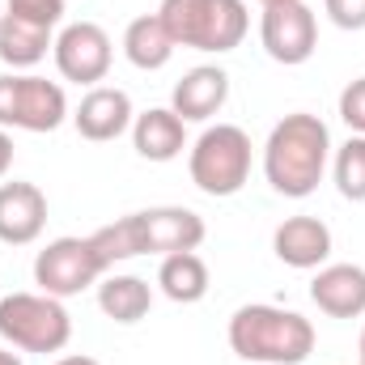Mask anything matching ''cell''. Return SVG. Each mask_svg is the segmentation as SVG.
<instances>
[{"label":"cell","instance_id":"cell-9","mask_svg":"<svg viewBox=\"0 0 365 365\" xmlns=\"http://www.w3.org/2000/svg\"><path fill=\"white\" fill-rule=\"evenodd\" d=\"M51 56H56V68H60L64 81L90 86L93 90L98 81H106L110 60H115V47H110V34L98 21H73V26H64L56 34Z\"/></svg>","mask_w":365,"mask_h":365},{"label":"cell","instance_id":"cell-27","mask_svg":"<svg viewBox=\"0 0 365 365\" xmlns=\"http://www.w3.org/2000/svg\"><path fill=\"white\" fill-rule=\"evenodd\" d=\"M56 365H102V361H93V357H81V353H77V357H60Z\"/></svg>","mask_w":365,"mask_h":365},{"label":"cell","instance_id":"cell-15","mask_svg":"<svg viewBox=\"0 0 365 365\" xmlns=\"http://www.w3.org/2000/svg\"><path fill=\"white\" fill-rule=\"evenodd\" d=\"M225 98H230V73L217 64H200V68L182 73V81L170 93V110L182 123H204L225 106Z\"/></svg>","mask_w":365,"mask_h":365},{"label":"cell","instance_id":"cell-11","mask_svg":"<svg viewBox=\"0 0 365 365\" xmlns=\"http://www.w3.org/2000/svg\"><path fill=\"white\" fill-rule=\"evenodd\" d=\"M47 230V195L34 182H0V242L30 247Z\"/></svg>","mask_w":365,"mask_h":365},{"label":"cell","instance_id":"cell-14","mask_svg":"<svg viewBox=\"0 0 365 365\" xmlns=\"http://www.w3.org/2000/svg\"><path fill=\"white\" fill-rule=\"evenodd\" d=\"M272 251H276L280 264H289V268H297V272L323 268L327 255H331V230H327L319 217H289V221L276 225Z\"/></svg>","mask_w":365,"mask_h":365},{"label":"cell","instance_id":"cell-26","mask_svg":"<svg viewBox=\"0 0 365 365\" xmlns=\"http://www.w3.org/2000/svg\"><path fill=\"white\" fill-rule=\"evenodd\" d=\"M9 170H13V136L0 128V179H4Z\"/></svg>","mask_w":365,"mask_h":365},{"label":"cell","instance_id":"cell-13","mask_svg":"<svg viewBox=\"0 0 365 365\" xmlns=\"http://www.w3.org/2000/svg\"><path fill=\"white\" fill-rule=\"evenodd\" d=\"M310 302L327 319H361L365 314V268L357 264H323L310 280Z\"/></svg>","mask_w":365,"mask_h":365},{"label":"cell","instance_id":"cell-21","mask_svg":"<svg viewBox=\"0 0 365 365\" xmlns=\"http://www.w3.org/2000/svg\"><path fill=\"white\" fill-rule=\"evenodd\" d=\"M90 242H93V251H98V259H102V268H106V272H110L115 264H123V259H136V255H145V247H140V221H136V212H128V217H119V221H110V225L93 230Z\"/></svg>","mask_w":365,"mask_h":365},{"label":"cell","instance_id":"cell-23","mask_svg":"<svg viewBox=\"0 0 365 365\" xmlns=\"http://www.w3.org/2000/svg\"><path fill=\"white\" fill-rule=\"evenodd\" d=\"M64 4L68 0H9V13L21 17V21H34L43 30H56L60 17H64Z\"/></svg>","mask_w":365,"mask_h":365},{"label":"cell","instance_id":"cell-30","mask_svg":"<svg viewBox=\"0 0 365 365\" xmlns=\"http://www.w3.org/2000/svg\"><path fill=\"white\" fill-rule=\"evenodd\" d=\"M259 4H276V0H259Z\"/></svg>","mask_w":365,"mask_h":365},{"label":"cell","instance_id":"cell-28","mask_svg":"<svg viewBox=\"0 0 365 365\" xmlns=\"http://www.w3.org/2000/svg\"><path fill=\"white\" fill-rule=\"evenodd\" d=\"M0 365H21V357H17V353H9V349H0Z\"/></svg>","mask_w":365,"mask_h":365},{"label":"cell","instance_id":"cell-8","mask_svg":"<svg viewBox=\"0 0 365 365\" xmlns=\"http://www.w3.org/2000/svg\"><path fill=\"white\" fill-rule=\"evenodd\" d=\"M259 38H264V51L272 56L276 64H284V68L306 64V60L314 56V47H319L314 9H310L306 0H276V4H264Z\"/></svg>","mask_w":365,"mask_h":365},{"label":"cell","instance_id":"cell-20","mask_svg":"<svg viewBox=\"0 0 365 365\" xmlns=\"http://www.w3.org/2000/svg\"><path fill=\"white\" fill-rule=\"evenodd\" d=\"M158 284L170 302L191 306L208 293V264L195 255V251H179V255H166L162 268H158Z\"/></svg>","mask_w":365,"mask_h":365},{"label":"cell","instance_id":"cell-17","mask_svg":"<svg viewBox=\"0 0 365 365\" xmlns=\"http://www.w3.org/2000/svg\"><path fill=\"white\" fill-rule=\"evenodd\" d=\"M123 56H128V64L140 68V73H158V68L170 64L175 38L166 34V26H162L158 13H145V17L128 21V30H123Z\"/></svg>","mask_w":365,"mask_h":365},{"label":"cell","instance_id":"cell-25","mask_svg":"<svg viewBox=\"0 0 365 365\" xmlns=\"http://www.w3.org/2000/svg\"><path fill=\"white\" fill-rule=\"evenodd\" d=\"M323 9L340 30H365V0H323Z\"/></svg>","mask_w":365,"mask_h":365},{"label":"cell","instance_id":"cell-2","mask_svg":"<svg viewBox=\"0 0 365 365\" xmlns=\"http://www.w3.org/2000/svg\"><path fill=\"white\" fill-rule=\"evenodd\" d=\"M230 349L242 361L259 365H302L314 353V323L297 310L251 302L230 319Z\"/></svg>","mask_w":365,"mask_h":365},{"label":"cell","instance_id":"cell-31","mask_svg":"<svg viewBox=\"0 0 365 365\" xmlns=\"http://www.w3.org/2000/svg\"><path fill=\"white\" fill-rule=\"evenodd\" d=\"M0 17H4V13H0Z\"/></svg>","mask_w":365,"mask_h":365},{"label":"cell","instance_id":"cell-22","mask_svg":"<svg viewBox=\"0 0 365 365\" xmlns=\"http://www.w3.org/2000/svg\"><path fill=\"white\" fill-rule=\"evenodd\" d=\"M331 175H336V191L353 204L365 200V136H349L336 158H331Z\"/></svg>","mask_w":365,"mask_h":365},{"label":"cell","instance_id":"cell-7","mask_svg":"<svg viewBox=\"0 0 365 365\" xmlns=\"http://www.w3.org/2000/svg\"><path fill=\"white\" fill-rule=\"evenodd\" d=\"M106 276L98 251H93L90 238H56L47 242L38 255H34V284L38 293H51V297H77L81 289H90Z\"/></svg>","mask_w":365,"mask_h":365},{"label":"cell","instance_id":"cell-1","mask_svg":"<svg viewBox=\"0 0 365 365\" xmlns=\"http://www.w3.org/2000/svg\"><path fill=\"white\" fill-rule=\"evenodd\" d=\"M331 162V132L319 115L293 110L268 132L264 145V175L276 195L284 200H306Z\"/></svg>","mask_w":365,"mask_h":365},{"label":"cell","instance_id":"cell-4","mask_svg":"<svg viewBox=\"0 0 365 365\" xmlns=\"http://www.w3.org/2000/svg\"><path fill=\"white\" fill-rule=\"evenodd\" d=\"M0 340L21 353H60L73 340V314L51 293H9L0 297Z\"/></svg>","mask_w":365,"mask_h":365},{"label":"cell","instance_id":"cell-24","mask_svg":"<svg viewBox=\"0 0 365 365\" xmlns=\"http://www.w3.org/2000/svg\"><path fill=\"white\" fill-rule=\"evenodd\" d=\"M340 119L349 123L353 136H365V77L344 86V93H340Z\"/></svg>","mask_w":365,"mask_h":365},{"label":"cell","instance_id":"cell-18","mask_svg":"<svg viewBox=\"0 0 365 365\" xmlns=\"http://www.w3.org/2000/svg\"><path fill=\"white\" fill-rule=\"evenodd\" d=\"M98 306H102V314H106L110 323L132 327V323H140V319L149 314L153 289H149V280H140V276H106V280L98 284Z\"/></svg>","mask_w":365,"mask_h":365},{"label":"cell","instance_id":"cell-12","mask_svg":"<svg viewBox=\"0 0 365 365\" xmlns=\"http://www.w3.org/2000/svg\"><path fill=\"white\" fill-rule=\"evenodd\" d=\"M132 119H136L132 98L123 90H115V86H93V90L77 102V110H73L77 132H81L86 140H93V145L119 140V136L132 128Z\"/></svg>","mask_w":365,"mask_h":365},{"label":"cell","instance_id":"cell-16","mask_svg":"<svg viewBox=\"0 0 365 365\" xmlns=\"http://www.w3.org/2000/svg\"><path fill=\"white\" fill-rule=\"evenodd\" d=\"M132 145L145 162H175L187 149V123L170 106H149L132 119Z\"/></svg>","mask_w":365,"mask_h":365},{"label":"cell","instance_id":"cell-29","mask_svg":"<svg viewBox=\"0 0 365 365\" xmlns=\"http://www.w3.org/2000/svg\"><path fill=\"white\" fill-rule=\"evenodd\" d=\"M357 365H365V327H361V361H357Z\"/></svg>","mask_w":365,"mask_h":365},{"label":"cell","instance_id":"cell-3","mask_svg":"<svg viewBox=\"0 0 365 365\" xmlns=\"http://www.w3.org/2000/svg\"><path fill=\"white\" fill-rule=\"evenodd\" d=\"M158 17L175 38V47L217 51V56L234 51L251 26V13L242 0H162Z\"/></svg>","mask_w":365,"mask_h":365},{"label":"cell","instance_id":"cell-10","mask_svg":"<svg viewBox=\"0 0 365 365\" xmlns=\"http://www.w3.org/2000/svg\"><path fill=\"white\" fill-rule=\"evenodd\" d=\"M140 221V247L145 255H179V251H195L204 242V217L191 212V208H179V204H166V208H145L136 212Z\"/></svg>","mask_w":365,"mask_h":365},{"label":"cell","instance_id":"cell-6","mask_svg":"<svg viewBox=\"0 0 365 365\" xmlns=\"http://www.w3.org/2000/svg\"><path fill=\"white\" fill-rule=\"evenodd\" d=\"M68 119V98L47 77H0V128L56 132Z\"/></svg>","mask_w":365,"mask_h":365},{"label":"cell","instance_id":"cell-19","mask_svg":"<svg viewBox=\"0 0 365 365\" xmlns=\"http://www.w3.org/2000/svg\"><path fill=\"white\" fill-rule=\"evenodd\" d=\"M51 47H56L51 30L34 26V21H21V17H13V13L0 17V60H4L9 68H34Z\"/></svg>","mask_w":365,"mask_h":365},{"label":"cell","instance_id":"cell-5","mask_svg":"<svg viewBox=\"0 0 365 365\" xmlns=\"http://www.w3.org/2000/svg\"><path fill=\"white\" fill-rule=\"evenodd\" d=\"M187 170H191V182L212 200L238 195L251 179V136L238 123L204 128V136L191 145Z\"/></svg>","mask_w":365,"mask_h":365}]
</instances>
